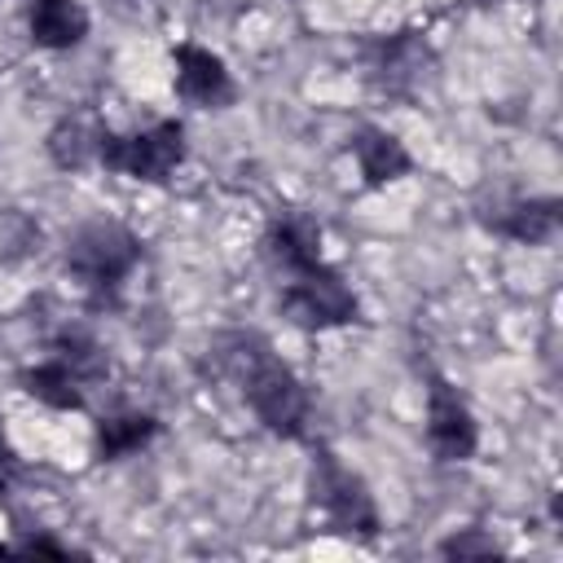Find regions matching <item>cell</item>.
Wrapping results in <instances>:
<instances>
[{"mask_svg":"<svg viewBox=\"0 0 563 563\" xmlns=\"http://www.w3.org/2000/svg\"><path fill=\"white\" fill-rule=\"evenodd\" d=\"M211 361L224 378L242 387L255 422L277 440H308L312 431V391L308 383L273 352L260 330H224L211 343Z\"/></svg>","mask_w":563,"mask_h":563,"instance_id":"6da1fadb","label":"cell"},{"mask_svg":"<svg viewBox=\"0 0 563 563\" xmlns=\"http://www.w3.org/2000/svg\"><path fill=\"white\" fill-rule=\"evenodd\" d=\"M141 260H145V242L123 220H106V216L84 220L62 251L70 282L84 290L92 308H114L128 277L141 268Z\"/></svg>","mask_w":563,"mask_h":563,"instance_id":"7a4b0ae2","label":"cell"},{"mask_svg":"<svg viewBox=\"0 0 563 563\" xmlns=\"http://www.w3.org/2000/svg\"><path fill=\"white\" fill-rule=\"evenodd\" d=\"M185 158H189V141H185L180 119H158L128 136L114 128L97 132V163L141 185H167L185 167Z\"/></svg>","mask_w":563,"mask_h":563,"instance_id":"3957f363","label":"cell"},{"mask_svg":"<svg viewBox=\"0 0 563 563\" xmlns=\"http://www.w3.org/2000/svg\"><path fill=\"white\" fill-rule=\"evenodd\" d=\"M277 308H282V317H286L295 330H312V334L361 321V295H356L352 282H347L334 264H325V260H317V264L303 268V273L282 277Z\"/></svg>","mask_w":563,"mask_h":563,"instance_id":"277c9868","label":"cell"},{"mask_svg":"<svg viewBox=\"0 0 563 563\" xmlns=\"http://www.w3.org/2000/svg\"><path fill=\"white\" fill-rule=\"evenodd\" d=\"M308 493L317 501V510L325 515L330 532H347V537H378L383 515L378 501L365 484L361 471H352L334 449L317 444L312 453V475H308Z\"/></svg>","mask_w":563,"mask_h":563,"instance_id":"5b68a950","label":"cell"},{"mask_svg":"<svg viewBox=\"0 0 563 563\" xmlns=\"http://www.w3.org/2000/svg\"><path fill=\"white\" fill-rule=\"evenodd\" d=\"M422 440H427V453L435 462H471L479 453V422H475L466 396L444 374H427Z\"/></svg>","mask_w":563,"mask_h":563,"instance_id":"8992f818","label":"cell"},{"mask_svg":"<svg viewBox=\"0 0 563 563\" xmlns=\"http://www.w3.org/2000/svg\"><path fill=\"white\" fill-rule=\"evenodd\" d=\"M435 57H431V44L422 40V31L405 26V31H391V35H378L369 48H365V79L383 92V97H396V101H409L427 75H431Z\"/></svg>","mask_w":563,"mask_h":563,"instance_id":"52a82bcc","label":"cell"},{"mask_svg":"<svg viewBox=\"0 0 563 563\" xmlns=\"http://www.w3.org/2000/svg\"><path fill=\"white\" fill-rule=\"evenodd\" d=\"M172 88L185 106L198 110H229L238 101V79L224 66V57L194 40L172 48Z\"/></svg>","mask_w":563,"mask_h":563,"instance_id":"ba28073f","label":"cell"},{"mask_svg":"<svg viewBox=\"0 0 563 563\" xmlns=\"http://www.w3.org/2000/svg\"><path fill=\"white\" fill-rule=\"evenodd\" d=\"M260 255L277 277L303 273L321 260V224L303 207H277L260 233Z\"/></svg>","mask_w":563,"mask_h":563,"instance_id":"9c48e42d","label":"cell"},{"mask_svg":"<svg viewBox=\"0 0 563 563\" xmlns=\"http://www.w3.org/2000/svg\"><path fill=\"white\" fill-rule=\"evenodd\" d=\"M479 224L506 242L519 246H545L559 224H563V202L554 194H537V198H497L493 207L479 211Z\"/></svg>","mask_w":563,"mask_h":563,"instance_id":"30bf717a","label":"cell"},{"mask_svg":"<svg viewBox=\"0 0 563 563\" xmlns=\"http://www.w3.org/2000/svg\"><path fill=\"white\" fill-rule=\"evenodd\" d=\"M347 154H352V163H356L365 189H387V185H396V180H405V176L413 172V158H409L405 141H400L396 132L378 128V123L352 128Z\"/></svg>","mask_w":563,"mask_h":563,"instance_id":"8fae6325","label":"cell"},{"mask_svg":"<svg viewBox=\"0 0 563 563\" xmlns=\"http://www.w3.org/2000/svg\"><path fill=\"white\" fill-rule=\"evenodd\" d=\"M92 13L84 0H31L26 4V40L44 53H70L88 40Z\"/></svg>","mask_w":563,"mask_h":563,"instance_id":"7c38bea8","label":"cell"},{"mask_svg":"<svg viewBox=\"0 0 563 563\" xmlns=\"http://www.w3.org/2000/svg\"><path fill=\"white\" fill-rule=\"evenodd\" d=\"M163 422L150 409H110L92 422V453L97 462H123L136 457L141 449H150L158 440Z\"/></svg>","mask_w":563,"mask_h":563,"instance_id":"4fadbf2b","label":"cell"},{"mask_svg":"<svg viewBox=\"0 0 563 563\" xmlns=\"http://www.w3.org/2000/svg\"><path fill=\"white\" fill-rule=\"evenodd\" d=\"M18 387L31 396V400H40V405H48V409H57V413H79L84 405H88V383L62 361V356H44V361H35V365H22L18 369Z\"/></svg>","mask_w":563,"mask_h":563,"instance_id":"5bb4252c","label":"cell"},{"mask_svg":"<svg viewBox=\"0 0 563 563\" xmlns=\"http://www.w3.org/2000/svg\"><path fill=\"white\" fill-rule=\"evenodd\" d=\"M97 123H88L84 114H66L48 128V158L62 167V172H84L88 163H97Z\"/></svg>","mask_w":563,"mask_h":563,"instance_id":"9a60e30c","label":"cell"},{"mask_svg":"<svg viewBox=\"0 0 563 563\" xmlns=\"http://www.w3.org/2000/svg\"><path fill=\"white\" fill-rule=\"evenodd\" d=\"M53 356H62L88 387H101L106 378H110V356H106V347L88 334V330H79V325H66V330H57V339H53V347H48Z\"/></svg>","mask_w":563,"mask_h":563,"instance_id":"2e32d148","label":"cell"},{"mask_svg":"<svg viewBox=\"0 0 563 563\" xmlns=\"http://www.w3.org/2000/svg\"><path fill=\"white\" fill-rule=\"evenodd\" d=\"M440 554L444 559H493V554H501V545L484 528H462V532L440 541Z\"/></svg>","mask_w":563,"mask_h":563,"instance_id":"e0dca14e","label":"cell"},{"mask_svg":"<svg viewBox=\"0 0 563 563\" xmlns=\"http://www.w3.org/2000/svg\"><path fill=\"white\" fill-rule=\"evenodd\" d=\"M13 550H22V554H57V559H66V554H70V545H66V541H57V537H44V532H35V537H22Z\"/></svg>","mask_w":563,"mask_h":563,"instance_id":"ac0fdd59","label":"cell"},{"mask_svg":"<svg viewBox=\"0 0 563 563\" xmlns=\"http://www.w3.org/2000/svg\"><path fill=\"white\" fill-rule=\"evenodd\" d=\"M13 479H18V453H13V444H9V435H4V427H0V501H4V493L13 488Z\"/></svg>","mask_w":563,"mask_h":563,"instance_id":"d6986e66","label":"cell"}]
</instances>
